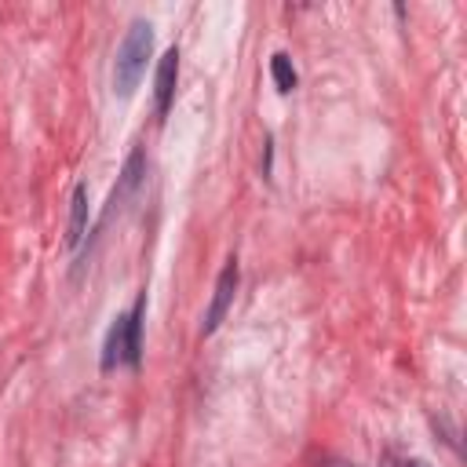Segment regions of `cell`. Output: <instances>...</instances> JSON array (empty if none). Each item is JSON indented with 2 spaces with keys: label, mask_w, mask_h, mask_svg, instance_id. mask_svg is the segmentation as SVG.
Masks as SVG:
<instances>
[{
  "label": "cell",
  "mask_w": 467,
  "mask_h": 467,
  "mask_svg": "<svg viewBox=\"0 0 467 467\" xmlns=\"http://www.w3.org/2000/svg\"><path fill=\"white\" fill-rule=\"evenodd\" d=\"M153 55V26L146 18H135L117 47V58H113V91L120 99H131L142 73H146V62Z\"/></svg>",
  "instance_id": "cell-1"
},
{
  "label": "cell",
  "mask_w": 467,
  "mask_h": 467,
  "mask_svg": "<svg viewBox=\"0 0 467 467\" xmlns=\"http://www.w3.org/2000/svg\"><path fill=\"white\" fill-rule=\"evenodd\" d=\"M234 292H237V259L230 255V259L223 263L219 277H215V288H212V303H208V310H204V317H201V336H212V332L223 325L226 310L234 306Z\"/></svg>",
  "instance_id": "cell-2"
},
{
  "label": "cell",
  "mask_w": 467,
  "mask_h": 467,
  "mask_svg": "<svg viewBox=\"0 0 467 467\" xmlns=\"http://www.w3.org/2000/svg\"><path fill=\"white\" fill-rule=\"evenodd\" d=\"M175 80H179V47H168L157 62V77H153V109L164 120L175 99Z\"/></svg>",
  "instance_id": "cell-3"
},
{
  "label": "cell",
  "mask_w": 467,
  "mask_h": 467,
  "mask_svg": "<svg viewBox=\"0 0 467 467\" xmlns=\"http://www.w3.org/2000/svg\"><path fill=\"white\" fill-rule=\"evenodd\" d=\"M124 358H128V310L113 317V325L102 339V361L99 365H102V372H113L117 365H124Z\"/></svg>",
  "instance_id": "cell-4"
},
{
  "label": "cell",
  "mask_w": 467,
  "mask_h": 467,
  "mask_svg": "<svg viewBox=\"0 0 467 467\" xmlns=\"http://www.w3.org/2000/svg\"><path fill=\"white\" fill-rule=\"evenodd\" d=\"M88 234V186L77 182L73 186V201H69V234H66V248H77Z\"/></svg>",
  "instance_id": "cell-5"
},
{
  "label": "cell",
  "mask_w": 467,
  "mask_h": 467,
  "mask_svg": "<svg viewBox=\"0 0 467 467\" xmlns=\"http://www.w3.org/2000/svg\"><path fill=\"white\" fill-rule=\"evenodd\" d=\"M142 314H146V292L128 310V358H124L128 368H139L142 361Z\"/></svg>",
  "instance_id": "cell-6"
},
{
  "label": "cell",
  "mask_w": 467,
  "mask_h": 467,
  "mask_svg": "<svg viewBox=\"0 0 467 467\" xmlns=\"http://www.w3.org/2000/svg\"><path fill=\"white\" fill-rule=\"evenodd\" d=\"M270 77H274V84H277V91H281V95L296 91V84H299L296 66H292V58H288L285 51H277V55L270 58Z\"/></svg>",
  "instance_id": "cell-7"
},
{
  "label": "cell",
  "mask_w": 467,
  "mask_h": 467,
  "mask_svg": "<svg viewBox=\"0 0 467 467\" xmlns=\"http://www.w3.org/2000/svg\"><path fill=\"white\" fill-rule=\"evenodd\" d=\"M401 467H431V463H423V460H405Z\"/></svg>",
  "instance_id": "cell-8"
},
{
  "label": "cell",
  "mask_w": 467,
  "mask_h": 467,
  "mask_svg": "<svg viewBox=\"0 0 467 467\" xmlns=\"http://www.w3.org/2000/svg\"><path fill=\"white\" fill-rule=\"evenodd\" d=\"M325 467H358V463H343V460H332V463H325Z\"/></svg>",
  "instance_id": "cell-9"
}]
</instances>
